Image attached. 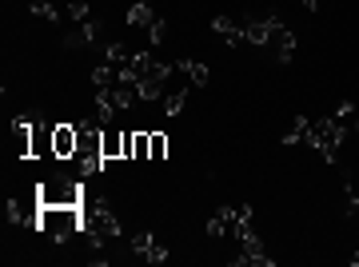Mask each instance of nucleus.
Here are the masks:
<instances>
[{"instance_id":"393cba45","label":"nucleus","mask_w":359,"mask_h":267,"mask_svg":"<svg viewBox=\"0 0 359 267\" xmlns=\"http://www.w3.org/2000/svg\"><path fill=\"white\" fill-rule=\"evenodd\" d=\"M224 231H228V219H224V216H219V212H216V216L208 219V235H212V240H219Z\"/></svg>"},{"instance_id":"c85d7f7f","label":"nucleus","mask_w":359,"mask_h":267,"mask_svg":"<svg viewBox=\"0 0 359 267\" xmlns=\"http://www.w3.org/2000/svg\"><path fill=\"white\" fill-rule=\"evenodd\" d=\"M355 132H359V124H355Z\"/></svg>"},{"instance_id":"39448f33","label":"nucleus","mask_w":359,"mask_h":267,"mask_svg":"<svg viewBox=\"0 0 359 267\" xmlns=\"http://www.w3.org/2000/svg\"><path fill=\"white\" fill-rule=\"evenodd\" d=\"M40 191H28L20 200H8V219L13 224H25V228H40Z\"/></svg>"},{"instance_id":"412c9836","label":"nucleus","mask_w":359,"mask_h":267,"mask_svg":"<svg viewBox=\"0 0 359 267\" xmlns=\"http://www.w3.org/2000/svg\"><path fill=\"white\" fill-rule=\"evenodd\" d=\"M68 16H72V25H80V20H92L88 0H72V4H68Z\"/></svg>"},{"instance_id":"4be33fe9","label":"nucleus","mask_w":359,"mask_h":267,"mask_svg":"<svg viewBox=\"0 0 359 267\" xmlns=\"http://www.w3.org/2000/svg\"><path fill=\"white\" fill-rule=\"evenodd\" d=\"M148 136H152V160H164L168 156V136L164 132H148Z\"/></svg>"},{"instance_id":"cd10ccee","label":"nucleus","mask_w":359,"mask_h":267,"mask_svg":"<svg viewBox=\"0 0 359 267\" xmlns=\"http://www.w3.org/2000/svg\"><path fill=\"white\" fill-rule=\"evenodd\" d=\"M347 212L359 219V191H355V188H347Z\"/></svg>"},{"instance_id":"bb28decb","label":"nucleus","mask_w":359,"mask_h":267,"mask_svg":"<svg viewBox=\"0 0 359 267\" xmlns=\"http://www.w3.org/2000/svg\"><path fill=\"white\" fill-rule=\"evenodd\" d=\"M351 116H355L351 104H339V108H335V120H339V124H351Z\"/></svg>"},{"instance_id":"6e6552de","label":"nucleus","mask_w":359,"mask_h":267,"mask_svg":"<svg viewBox=\"0 0 359 267\" xmlns=\"http://www.w3.org/2000/svg\"><path fill=\"white\" fill-rule=\"evenodd\" d=\"M100 32H104V25L92 16V20L72 25V32L65 36V44H68V48H92V44H100Z\"/></svg>"},{"instance_id":"f3484780","label":"nucleus","mask_w":359,"mask_h":267,"mask_svg":"<svg viewBox=\"0 0 359 267\" xmlns=\"http://www.w3.org/2000/svg\"><path fill=\"white\" fill-rule=\"evenodd\" d=\"M128 60H132L128 44H120V40H112V44H104V64H116V68H124Z\"/></svg>"},{"instance_id":"7ed1b4c3","label":"nucleus","mask_w":359,"mask_h":267,"mask_svg":"<svg viewBox=\"0 0 359 267\" xmlns=\"http://www.w3.org/2000/svg\"><path fill=\"white\" fill-rule=\"evenodd\" d=\"M84 231L92 235V243H104V240H116L120 235V219L108 204H96L84 196Z\"/></svg>"},{"instance_id":"aec40b11","label":"nucleus","mask_w":359,"mask_h":267,"mask_svg":"<svg viewBox=\"0 0 359 267\" xmlns=\"http://www.w3.org/2000/svg\"><path fill=\"white\" fill-rule=\"evenodd\" d=\"M308 128H311V120L295 116V132H287V136H283V144H304V140H308Z\"/></svg>"},{"instance_id":"dca6fc26","label":"nucleus","mask_w":359,"mask_h":267,"mask_svg":"<svg viewBox=\"0 0 359 267\" xmlns=\"http://www.w3.org/2000/svg\"><path fill=\"white\" fill-rule=\"evenodd\" d=\"M176 68L184 72V76H188V84H192V88H204V84H208V68H204V64H196V60H180Z\"/></svg>"},{"instance_id":"4468645a","label":"nucleus","mask_w":359,"mask_h":267,"mask_svg":"<svg viewBox=\"0 0 359 267\" xmlns=\"http://www.w3.org/2000/svg\"><path fill=\"white\" fill-rule=\"evenodd\" d=\"M52 136H56V124H36L32 128V160L52 156Z\"/></svg>"},{"instance_id":"b1692460","label":"nucleus","mask_w":359,"mask_h":267,"mask_svg":"<svg viewBox=\"0 0 359 267\" xmlns=\"http://www.w3.org/2000/svg\"><path fill=\"white\" fill-rule=\"evenodd\" d=\"M148 40H152V44H164V40H168V20H160V16H156V25L148 28Z\"/></svg>"},{"instance_id":"f03ea898","label":"nucleus","mask_w":359,"mask_h":267,"mask_svg":"<svg viewBox=\"0 0 359 267\" xmlns=\"http://www.w3.org/2000/svg\"><path fill=\"white\" fill-rule=\"evenodd\" d=\"M344 136H347V124H339L335 116H320V120H311V128H308V144L323 156V160H327V164L339 156Z\"/></svg>"},{"instance_id":"9d476101","label":"nucleus","mask_w":359,"mask_h":267,"mask_svg":"<svg viewBox=\"0 0 359 267\" xmlns=\"http://www.w3.org/2000/svg\"><path fill=\"white\" fill-rule=\"evenodd\" d=\"M268 48L276 52V60H280V64H292V56H295V32L287 25L276 28V32H271V40H268Z\"/></svg>"},{"instance_id":"f8f14e48","label":"nucleus","mask_w":359,"mask_h":267,"mask_svg":"<svg viewBox=\"0 0 359 267\" xmlns=\"http://www.w3.org/2000/svg\"><path fill=\"white\" fill-rule=\"evenodd\" d=\"M128 28H152L156 25V8H152V0H132V8H128Z\"/></svg>"},{"instance_id":"6ab92c4d","label":"nucleus","mask_w":359,"mask_h":267,"mask_svg":"<svg viewBox=\"0 0 359 267\" xmlns=\"http://www.w3.org/2000/svg\"><path fill=\"white\" fill-rule=\"evenodd\" d=\"M184 104H188V92H184V88L168 92V96H164V112L168 116H180V112H184Z\"/></svg>"},{"instance_id":"423d86ee","label":"nucleus","mask_w":359,"mask_h":267,"mask_svg":"<svg viewBox=\"0 0 359 267\" xmlns=\"http://www.w3.org/2000/svg\"><path fill=\"white\" fill-rule=\"evenodd\" d=\"M276 28H283V20L276 13L252 16V20H244V40H248V44H256V48H268V40H271Z\"/></svg>"},{"instance_id":"1a4fd4ad","label":"nucleus","mask_w":359,"mask_h":267,"mask_svg":"<svg viewBox=\"0 0 359 267\" xmlns=\"http://www.w3.org/2000/svg\"><path fill=\"white\" fill-rule=\"evenodd\" d=\"M76 156V128L72 124H56L52 136V160H72Z\"/></svg>"},{"instance_id":"2eb2a0df","label":"nucleus","mask_w":359,"mask_h":267,"mask_svg":"<svg viewBox=\"0 0 359 267\" xmlns=\"http://www.w3.org/2000/svg\"><path fill=\"white\" fill-rule=\"evenodd\" d=\"M100 148H104V160H124V132H116V128L108 124L104 128Z\"/></svg>"},{"instance_id":"a878e982","label":"nucleus","mask_w":359,"mask_h":267,"mask_svg":"<svg viewBox=\"0 0 359 267\" xmlns=\"http://www.w3.org/2000/svg\"><path fill=\"white\" fill-rule=\"evenodd\" d=\"M144 259H148V263H164V259H168V247H164V243H152V247L144 252Z\"/></svg>"},{"instance_id":"20e7f679","label":"nucleus","mask_w":359,"mask_h":267,"mask_svg":"<svg viewBox=\"0 0 359 267\" xmlns=\"http://www.w3.org/2000/svg\"><path fill=\"white\" fill-rule=\"evenodd\" d=\"M40 204L44 207H84V188L76 179H65V176H52L40 184Z\"/></svg>"},{"instance_id":"a211bd4d","label":"nucleus","mask_w":359,"mask_h":267,"mask_svg":"<svg viewBox=\"0 0 359 267\" xmlns=\"http://www.w3.org/2000/svg\"><path fill=\"white\" fill-rule=\"evenodd\" d=\"M32 16H40V20L56 25V20H60V8H56V4H48V0H32Z\"/></svg>"},{"instance_id":"ddd939ff","label":"nucleus","mask_w":359,"mask_h":267,"mask_svg":"<svg viewBox=\"0 0 359 267\" xmlns=\"http://www.w3.org/2000/svg\"><path fill=\"white\" fill-rule=\"evenodd\" d=\"M13 152L20 160H32V124H25V120L13 124Z\"/></svg>"},{"instance_id":"f257e3e1","label":"nucleus","mask_w":359,"mask_h":267,"mask_svg":"<svg viewBox=\"0 0 359 267\" xmlns=\"http://www.w3.org/2000/svg\"><path fill=\"white\" fill-rule=\"evenodd\" d=\"M40 231L52 243H68L84 231V207H40Z\"/></svg>"},{"instance_id":"5701e85b","label":"nucleus","mask_w":359,"mask_h":267,"mask_svg":"<svg viewBox=\"0 0 359 267\" xmlns=\"http://www.w3.org/2000/svg\"><path fill=\"white\" fill-rule=\"evenodd\" d=\"M152 231H136V235H132V252H136V255H144V252H148V247H152Z\"/></svg>"},{"instance_id":"9b49d317","label":"nucleus","mask_w":359,"mask_h":267,"mask_svg":"<svg viewBox=\"0 0 359 267\" xmlns=\"http://www.w3.org/2000/svg\"><path fill=\"white\" fill-rule=\"evenodd\" d=\"M212 32H216L224 44H231V48H236V44H248V40H244V25H240V20H231V16H216V20H212Z\"/></svg>"},{"instance_id":"0eeeda50","label":"nucleus","mask_w":359,"mask_h":267,"mask_svg":"<svg viewBox=\"0 0 359 267\" xmlns=\"http://www.w3.org/2000/svg\"><path fill=\"white\" fill-rule=\"evenodd\" d=\"M136 100H140L136 84H112V88H100V96H96V104H108L112 112H128Z\"/></svg>"}]
</instances>
